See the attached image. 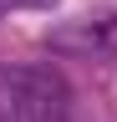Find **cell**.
I'll list each match as a JSON object with an SVG mask.
<instances>
[{"mask_svg": "<svg viewBox=\"0 0 117 122\" xmlns=\"http://www.w3.org/2000/svg\"><path fill=\"white\" fill-rule=\"evenodd\" d=\"M71 86L51 66H0V122H66Z\"/></svg>", "mask_w": 117, "mask_h": 122, "instance_id": "1", "label": "cell"}, {"mask_svg": "<svg viewBox=\"0 0 117 122\" xmlns=\"http://www.w3.org/2000/svg\"><path fill=\"white\" fill-rule=\"evenodd\" d=\"M20 5H46V0H0V10H20Z\"/></svg>", "mask_w": 117, "mask_h": 122, "instance_id": "2", "label": "cell"}]
</instances>
